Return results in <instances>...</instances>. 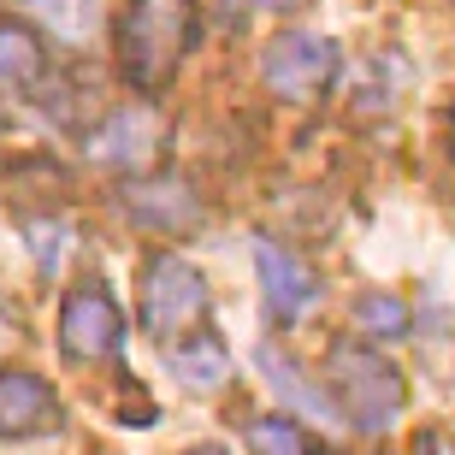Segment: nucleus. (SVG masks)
I'll list each match as a JSON object with an SVG mask.
<instances>
[{
	"mask_svg": "<svg viewBox=\"0 0 455 455\" xmlns=\"http://www.w3.org/2000/svg\"><path fill=\"white\" fill-rule=\"evenodd\" d=\"M260 372H267L272 385H278V396H290V403H302L307 414H314V420H325V426H338V420H343L338 408L325 403L320 390L307 385V379H302V372H296V367H290V361H284V355H278V349H272V343H260Z\"/></svg>",
	"mask_w": 455,
	"mask_h": 455,
	"instance_id": "12",
	"label": "nucleus"
},
{
	"mask_svg": "<svg viewBox=\"0 0 455 455\" xmlns=\"http://www.w3.org/2000/svg\"><path fill=\"white\" fill-rule=\"evenodd\" d=\"M414 455H443V443H438V438H432V432H426V438H420V443H414Z\"/></svg>",
	"mask_w": 455,
	"mask_h": 455,
	"instance_id": "18",
	"label": "nucleus"
},
{
	"mask_svg": "<svg viewBox=\"0 0 455 455\" xmlns=\"http://www.w3.org/2000/svg\"><path fill=\"white\" fill-rule=\"evenodd\" d=\"M60 432V396L48 379H36L24 367H0V438H48Z\"/></svg>",
	"mask_w": 455,
	"mask_h": 455,
	"instance_id": "7",
	"label": "nucleus"
},
{
	"mask_svg": "<svg viewBox=\"0 0 455 455\" xmlns=\"http://www.w3.org/2000/svg\"><path fill=\"white\" fill-rule=\"evenodd\" d=\"M254 278H260V296H267V307L278 320H302L307 307L320 302V278H314L296 254L267 243V236H254Z\"/></svg>",
	"mask_w": 455,
	"mask_h": 455,
	"instance_id": "8",
	"label": "nucleus"
},
{
	"mask_svg": "<svg viewBox=\"0 0 455 455\" xmlns=\"http://www.w3.org/2000/svg\"><path fill=\"white\" fill-rule=\"evenodd\" d=\"M331 385H338V414L355 432H385L408 403V385L396 361H385V349L372 343H338L331 349Z\"/></svg>",
	"mask_w": 455,
	"mask_h": 455,
	"instance_id": "2",
	"label": "nucleus"
},
{
	"mask_svg": "<svg viewBox=\"0 0 455 455\" xmlns=\"http://www.w3.org/2000/svg\"><path fill=\"white\" fill-rule=\"evenodd\" d=\"M243 6H249V12H296L302 0H243Z\"/></svg>",
	"mask_w": 455,
	"mask_h": 455,
	"instance_id": "17",
	"label": "nucleus"
},
{
	"mask_svg": "<svg viewBox=\"0 0 455 455\" xmlns=\"http://www.w3.org/2000/svg\"><path fill=\"white\" fill-rule=\"evenodd\" d=\"M24 6L66 42H89V30H95V0H24Z\"/></svg>",
	"mask_w": 455,
	"mask_h": 455,
	"instance_id": "13",
	"label": "nucleus"
},
{
	"mask_svg": "<svg viewBox=\"0 0 455 455\" xmlns=\"http://www.w3.org/2000/svg\"><path fill=\"white\" fill-rule=\"evenodd\" d=\"M172 372L184 390H220L231 379V361H225V343L220 338H189L184 349L172 355Z\"/></svg>",
	"mask_w": 455,
	"mask_h": 455,
	"instance_id": "11",
	"label": "nucleus"
},
{
	"mask_svg": "<svg viewBox=\"0 0 455 455\" xmlns=\"http://www.w3.org/2000/svg\"><path fill=\"white\" fill-rule=\"evenodd\" d=\"M166 142H172V131L154 107H124V113L101 118V131L89 136V160L107 166V172L142 178V172H154V160L166 154Z\"/></svg>",
	"mask_w": 455,
	"mask_h": 455,
	"instance_id": "5",
	"label": "nucleus"
},
{
	"mask_svg": "<svg viewBox=\"0 0 455 455\" xmlns=\"http://www.w3.org/2000/svg\"><path fill=\"white\" fill-rule=\"evenodd\" d=\"M207 314V284L202 272L178 260V254H154L142 272V325L154 343H178L189 325H202Z\"/></svg>",
	"mask_w": 455,
	"mask_h": 455,
	"instance_id": "4",
	"label": "nucleus"
},
{
	"mask_svg": "<svg viewBox=\"0 0 455 455\" xmlns=\"http://www.w3.org/2000/svg\"><path fill=\"white\" fill-rule=\"evenodd\" d=\"M249 450L254 455H314L307 432L296 420H249Z\"/></svg>",
	"mask_w": 455,
	"mask_h": 455,
	"instance_id": "15",
	"label": "nucleus"
},
{
	"mask_svg": "<svg viewBox=\"0 0 455 455\" xmlns=\"http://www.w3.org/2000/svg\"><path fill=\"white\" fill-rule=\"evenodd\" d=\"M0 131H6V107H0Z\"/></svg>",
	"mask_w": 455,
	"mask_h": 455,
	"instance_id": "20",
	"label": "nucleus"
},
{
	"mask_svg": "<svg viewBox=\"0 0 455 455\" xmlns=\"http://www.w3.org/2000/svg\"><path fill=\"white\" fill-rule=\"evenodd\" d=\"M314 455H331V450H320V443H314Z\"/></svg>",
	"mask_w": 455,
	"mask_h": 455,
	"instance_id": "21",
	"label": "nucleus"
},
{
	"mask_svg": "<svg viewBox=\"0 0 455 455\" xmlns=\"http://www.w3.org/2000/svg\"><path fill=\"white\" fill-rule=\"evenodd\" d=\"M184 455H225L220 443H202V450H184Z\"/></svg>",
	"mask_w": 455,
	"mask_h": 455,
	"instance_id": "19",
	"label": "nucleus"
},
{
	"mask_svg": "<svg viewBox=\"0 0 455 455\" xmlns=\"http://www.w3.org/2000/svg\"><path fill=\"white\" fill-rule=\"evenodd\" d=\"M118 202H124V213L136 225H148V231H189V225L202 220V202H196V189L184 178H154V172H142V178L124 184Z\"/></svg>",
	"mask_w": 455,
	"mask_h": 455,
	"instance_id": "9",
	"label": "nucleus"
},
{
	"mask_svg": "<svg viewBox=\"0 0 455 455\" xmlns=\"http://www.w3.org/2000/svg\"><path fill=\"white\" fill-rule=\"evenodd\" d=\"M118 343H124V314H118V302L101 284H77L66 302H60V349L89 367V361L118 355Z\"/></svg>",
	"mask_w": 455,
	"mask_h": 455,
	"instance_id": "6",
	"label": "nucleus"
},
{
	"mask_svg": "<svg viewBox=\"0 0 455 455\" xmlns=\"http://www.w3.org/2000/svg\"><path fill=\"white\" fill-rule=\"evenodd\" d=\"M355 320H361V331H372V338H408V307L396 302V296H385V290L361 296V302H355Z\"/></svg>",
	"mask_w": 455,
	"mask_h": 455,
	"instance_id": "14",
	"label": "nucleus"
},
{
	"mask_svg": "<svg viewBox=\"0 0 455 455\" xmlns=\"http://www.w3.org/2000/svg\"><path fill=\"white\" fill-rule=\"evenodd\" d=\"M0 77L24 89H36L48 77V48L36 42V30H24L12 18H0Z\"/></svg>",
	"mask_w": 455,
	"mask_h": 455,
	"instance_id": "10",
	"label": "nucleus"
},
{
	"mask_svg": "<svg viewBox=\"0 0 455 455\" xmlns=\"http://www.w3.org/2000/svg\"><path fill=\"white\" fill-rule=\"evenodd\" d=\"M189 48H196V0H124L118 71L136 89H166Z\"/></svg>",
	"mask_w": 455,
	"mask_h": 455,
	"instance_id": "1",
	"label": "nucleus"
},
{
	"mask_svg": "<svg viewBox=\"0 0 455 455\" xmlns=\"http://www.w3.org/2000/svg\"><path fill=\"white\" fill-rule=\"evenodd\" d=\"M24 236H30L42 272H60V260L71 254V225H60V220H30V225H24Z\"/></svg>",
	"mask_w": 455,
	"mask_h": 455,
	"instance_id": "16",
	"label": "nucleus"
},
{
	"mask_svg": "<svg viewBox=\"0 0 455 455\" xmlns=\"http://www.w3.org/2000/svg\"><path fill=\"white\" fill-rule=\"evenodd\" d=\"M338 66H343V53H338L331 36L284 30L267 48V60H260V77H267L272 95H284V101H296V107H314L325 89L338 84Z\"/></svg>",
	"mask_w": 455,
	"mask_h": 455,
	"instance_id": "3",
	"label": "nucleus"
}]
</instances>
